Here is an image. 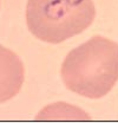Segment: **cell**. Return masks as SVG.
<instances>
[{
    "label": "cell",
    "mask_w": 118,
    "mask_h": 123,
    "mask_svg": "<svg viewBox=\"0 0 118 123\" xmlns=\"http://www.w3.org/2000/svg\"><path fill=\"white\" fill-rule=\"evenodd\" d=\"M60 76L76 95L102 98L118 82V44L100 36L90 38L66 55Z\"/></svg>",
    "instance_id": "cell-1"
},
{
    "label": "cell",
    "mask_w": 118,
    "mask_h": 123,
    "mask_svg": "<svg viewBox=\"0 0 118 123\" xmlns=\"http://www.w3.org/2000/svg\"><path fill=\"white\" fill-rule=\"evenodd\" d=\"M25 79L24 64L12 50L0 45V104L14 98Z\"/></svg>",
    "instance_id": "cell-3"
},
{
    "label": "cell",
    "mask_w": 118,
    "mask_h": 123,
    "mask_svg": "<svg viewBox=\"0 0 118 123\" xmlns=\"http://www.w3.org/2000/svg\"><path fill=\"white\" fill-rule=\"evenodd\" d=\"M96 17L92 0H27L26 24L37 39L60 44L88 30Z\"/></svg>",
    "instance_id": "cell-2"
},
{
    "label": "cell",
    "mask_w": 118,
    "mask_h": 123,
    "mask_svg": "<svg viewBox=\"0 0 118 123\" xmlns=\"http://www.w3.org/2000/svg\"><path fill=\"white\" fill-rule=\"evenodd\" d=\"M38 120H88L80 108L65 102H56L45 107L37 116Z\"/></svg>",
    "instance_id": "cell-4"
}]
</instances>
